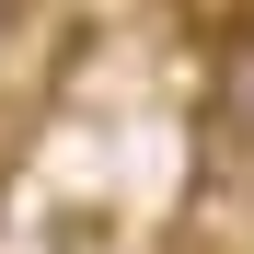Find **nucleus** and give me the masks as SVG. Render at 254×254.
<instances>
[]
</instances>
